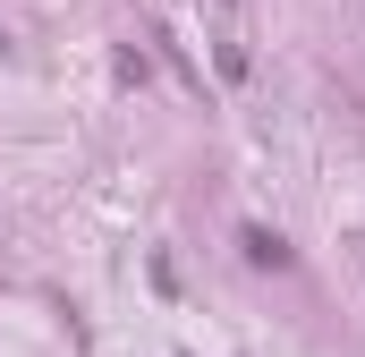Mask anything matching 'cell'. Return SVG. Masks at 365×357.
Returning <instances> with one entry per match:
<instances>
[{"label": "cell", "instance_id": "obj_1", "mask_svg": "<svg viewBox=\"0 0 365 357\" xmlns=\"http://www.w3.org/2000/svg\"><path fill=\"white\" fill-rule=\"evenodd\" d=\"M247 264H289V238L280 230H247Z\"/></svg>", "mask_w": 365, "mask_h": 357}]
</instances>
